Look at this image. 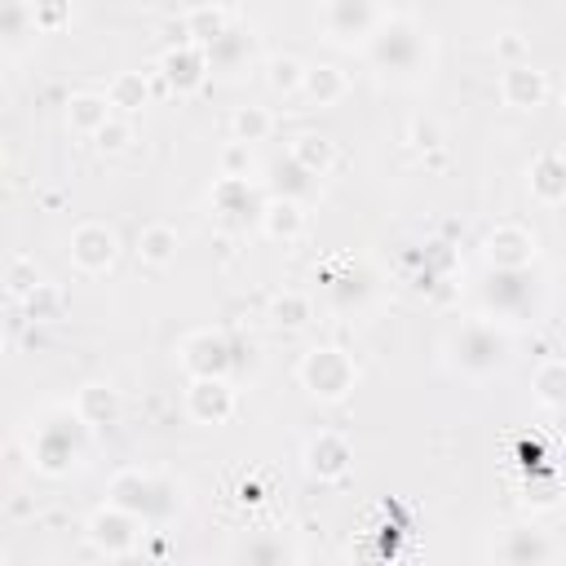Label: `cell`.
I'll return each instance as SVG.
<instances>
[{
	"mask_svg": "<svg viewBox=\"0 0 566 566\" xmlns=\"http://www.w3.org/2000/svg\"><path fill=\"white\" fill-rule=\"evenodd\" d=\"M239 557H248V562H283V557H287V548H283V544H256V548H252V544H243V548H239Z\"/></svg>",
	"mask_w": 566,
	"mask_h": 566,
	"instance_id": "obj_35",
	"label": "cell"
},
{
	"mask_svg": "<svg viewBox=\"0 0 566 566\" xmlns=\"http://www.w3.org/2000/svg\"><path fill=\"white\" fill-rule=\"evenodd\" d=\"M186 411L195 424H226L234 416V389L226 376H190Z\"/></svg>",
	"mask_w": 566,
	"mask_h": 566,
	"instance_id": "obj_7",
	"label": "cell"
},
{
	"mask_svg": "<svg viewBox=\"0 0 566 566\" xmlns=\"http://www.w3.org/2000/svg\"><path fill=\"white\" fill-rule=\"evenodd\" d=\"M119 389H111V385H102V380H88L80 394H75V416L88 424V429H106V424H115L119 420Z\"/></svg>",
	"mask_w": 566,
	"mask_h": 566,
	"instance_id": "obj_16",
	"label": "cell"
},
{
	"mask_svg": "<svg viewBox=\"0 0 566 566\" xmlns=\"http://www.w3.org/2000/svg\"><path fill=\"white\" fill-rule=\"evenodd\" d=\"M376 22V0H323V27L336 44L367 40Z\"/></svg>",
	"mask_w": 566,
	"mask_h": 566,
	"instance_id": "obj_9",
	"label": "cell"
},
{
	"mask_svg": "<svg viewBox=\"0 0 566 566\" xmlns=\"http://www.w3.org/2000/svg\"><path fill=\"white\" fill-rule=\"evenodd\" d=\"M248 164H252V155H248L243 142H230V146L221 150V172H226V177H248Z\"/></svg>",
	"mask_w": 566,
	"mask_h": 566,
	"instance_id": "obj_34",
	"label": "cell"
},
{
	"mask_svg": "<svg viewBox=\"0 0 566 566\" xmlns=\"http://www.w3.org/2000/svg\"><path fill=\"white\" fill-rule=\"evenodd\" d=\"M270 318L279 327H305L310 323V296L305 292H279L270 301Z\"/></svg>",
	"mask_w": 566,
	"mask_h": 566,
	"instance_id": "obj_30",
	"label": "cell"
},
{
	"mask_svg": "<svg viewBox=\"0 0 566 566\" xmlns=\"http://www.w3.org/2000/svg\"><path fill=\"white\" fill-rule=\"evenodd\" d=\"M504 358H509V340H504V332H495L491 323H469V327H460L455 340H451V363H455L464 376H486V371H495Z\"/></svg>",
	"mask_w": 566,
	"mask_h": 566,
	"instance_id": "obj_3",
	"label": "cell"
},
{
	"mask_svg": "<svg viewBox=\"0 0 566 566\" xmlns=\"http://www.w3.org/2000/svg\"><path fill=\"white\" fill-rule=\"evenodd\" d=\"M177 248H181V239H177V230H172L168 221H150V226L137 234V261H142V265L164 270V265L177 261Z\"/></svg>",
	"mask_w": 566,
	"mask_h": 566,
	"instance_id": "obj_21",
	"label": "cell"
},
{
	"mask_svg": "<svg viewBox=\"0 0 566 566\" xmlns=\"http://www.w3.org/2000/svg\"><path fill=\"white\" fill-rule=\"evenodd\" d=\"M84 429L88 424L75 411H57L35 433V464L44 473H66L71 464H80V455H84Z\"/></svg>",
	"mask_w": 566,
	"mask_h": 566,
	"instance_id": "obj_2",
	"label": "cell"
},
{
	"mask_svg": "<svg viewBox=\"0 0 566 566\" xmlns=\"http://www.w3.org/2000/svg\"><path fill=\"white\" fill-rule=\"evenodd\" d=\"M146 97H150V84H146V75H142V71H124V75H115V80H111V93H106L111 111H124V115L142 111V106H146Z\"/></svg>",
	"mask_w": 566,
	"mask_h": 566,
	"instance_id": "obj_24",
	"label": "cell"
},
{
	"mask_svg": "<svg viewBox=\"0 0 566 566\" xmlns=\"http://www.w3.org/2000/svg\"><path fill=\"white\" fill-rule=\"evenodd\" d=\"M367 53L376 66L385 71H416L420 62V31L407 22V18H389V22H376L371 35H367Z\"/></svg>",
	"mask_w": 566,
	"mask_h": 566,
	"instance_id": "obj_5",
	"label": "cell"
},
{
	"mask_svg": "<svg viewBox=\"0 0 566 566\" xmlns=\"http://www.w3.org/2000/svg\"><path fill=\"white\" fill-rule=\"evenodd\" d=\"M62 305H66V296H62V287L57 283H35L27 296H22V310H27V318H40V323H53V318H62Z\"/></svg>",
	"mask_w": 566,
	"mask_h": 566,
	"instance_id": "obj_27",
	"label": "cell"
},
{
	"mask_svg": "<svg viewBox=\"0 0 566 566\" xmlns=\"http://www.w3.org/2000/svg\"><path fill=\"white\" fill-rule=\"evenodd\" d=\"M296 376H301V385L310 389V398H318V402H340V398L354 389L358 367H354V358H349L345 349L318 345V349H310V354L301 358Z\"/></svg>",
	"mask_w": 566,
	"mask_h": 566,
	"instance_id": "obj_1",
	"label": "cell"
},
{
	"mask_svg": "<svg viewBox=\"0 0 566 566\" xmlns=\"http://www.w3.org/2000/svg\"><path fill=\"white\" fill-rule=\"evenodd\" d=\"M500 97H504V106H513V111H535V106H544V97H548V80H544V71H535L531 62H513V66H504V75H500Z\"/></svg>",
	"mask_w": 566,
	"mask_h": 566,
	"instance_id": "obj_14",
	"label": "cell"
},
{
	"mask_svg": "<svg viewBox=\"0 0 566 566\" xmlns=\"http://www.w3.org/2000/svg\"><path fill=\"white\" fill-rule=\"evenodd\" d=\"M301 75H305V62L292 57V53H279V57L265 62V80H270V88L283 93V97L301 93Z\"/></svg>",
	"mask_w": 566,
	"mask_h": 566,
	"instance_id": "obj_29",
	"label": "cell"
},
{
	"mask_svg": "<svg viewBox=\"0 0 566 566\" xmlns=\"http://www.w3.org/2000/svg\"><path fill=\"white\" fill-rule=\"evenodd\" d=\"M256 221H261V230H265L270 239L292 243V239L305 230V208H301V199H292V195H274V199L261 203Z\"/></svg>",
	"mask_w": 566,
	"mask_h": 566,
	"instance_id": "obj_15",
	"label": "cell"
},
{
	"mask_svg": "<svg viewBox=\"0 0 566 566\" xmlns=\"http://www.w3.org/2000/svg\"><path fill=\"white\" fill-rule=\"evenodd\" d=\"M230 133H234V142H243V146L265 142V137L274 133V115H270L265 106H239V111L230 115Z\"/></svg>",
	"mask_w": 566,
	"mask_h": 566,
	"instance_id": "obj_26",
	"label": "cell"
},
{
	"mask_svg": "<svg viewBox=\"0 0 566 566\" xmlns=\"http://www.w3.org/2000/svg\"><path fill=\"white\" fill-rule=\"evenodd\" d=\"M495 53H500V57H504V62L513 66V62H522V53H526V44H522L517 35H504V40H495Z\"/></svg>",
	"mask_w": 566,
	"mask_h": 566,
	"instance_id": "obj_36",
	"label": "cell"
},
{
	"mask_svg": "<svg viewBox=\"0 0 566 566\" xmlns=\"http://www.w3.org/2000/svg\"><path fill=\"white\" fill-rule=\"evenodd\" d=\"M71 22V0H31V27L40 35H57Z\"/></svg>",
	"mask_w": 566,
	"mask_h": 566,
	"instance_id": "obj_31",
	"label": "cell"
},
{
	"mask_svg": "<svg viewBox=\"0 0 566 566\" xmlns=\"http://www.w3.org/2000/svg\"><path fill=\"white\" fill-rule=\"evenodd\" d=\"M111 115H115V111H111V102H106L102 93H75V97L66 102V124H71L75 133H84V137H93Z\"/></svg>",
	"mask_w": 566,
	"mask_h": 566,
	"instance_id": "obj_23",
	"label": "cell"
},
{
	"mask_svg": "<svg viewBox=\"0 0 566 566\" xmlns=\"http://www.w3.org/2000/svg\"><path fill=\"white\" fill-rule=\"evenodd\" d=\"M111 504H119V509H128V513H137L142 522H155V517H168L172 513V495H168V486L164 482H155L150 473H137V469H124V473H115L111 478Z\"/></svg>",
	"mask_w": 566,
	"mask_h": 566,
	"instance_id": "obj_4",
	"label": "cell"
},
{
	"mask_svg": "<svg viewBox=\"0 0 566 566\" xmlns=\"http://www.w3.org/2000/svg\"><path fill=\"white\" fill-rule=\"evenodd\" d=\"M349 460H354L349 442H345L340 433H332V429H323V433H314V438L305 442V469H310V478H318V482H340V478L349 473Z\"/></svg>",
	"mask_w": 566,
	"mask_h": 566,
	"instance_id": "obj_13",
	"label": "cell"
},
{
	"mask_svg": "<svg viewBox=\"0 0 566 566\" xmlns=\"http://www.w3.org/2000/svg\"><path fill=\"white\" fill-rule=\"evenodd\" d=\"M181 367L190 376H226L230 371V340L221 332H190L181 340Z\"/></svg>",
	"mask_w": 566,
	"mask_h": 566,
	"instance_id": "obj_12",
	"label": "cell"
},
{
	"mask_svg": "<svg viewBox=\"0 0 566 566\" xmlns=\"http://www.w3.org/2000/svg\"><path fill=\"white\" fill-rule=\"evenodd\" d=\"M287 159H292L296 168H305V172L318 181V177H327V172L336 168V142H332V137H318V133H296Z\"/></svg>",
	"mask_w": 566,
	"mask_h": 566,
	"instance_id": "obj_18",
	"label": "cell"
},
{
	"mask_svg": "<svg viewBox=\"0 0 566 566\" xmlns=\"http://www.w3.org/2000/svg\"><path fill=\"white\" fill-rule=\"evenodd\" d=\"M93 142H97V150L115 155V150H124V146L133 142V124H128V119H119V115H111V119L93 133Z\"/></svg>",
	"mask_w": 566,
	"mask_h": 566,
	"instance_id": "obj_33",
	"label": "cell"
},
{
	"mask_svg": "<svg viewBox=\"0 0 566 566\" xmlns=\"http://www.w3.org/2000/svg\"><path fill=\"white\" fill-rule=\"evenodd\" d=\"M226 31H230V13H226L221 4H195V9L186 13V40L199 44V49L217 44Z\"/></svg>",
	"mask_w": 566,
	"mask_h": 566,
	"instance_id": "obj_22",
	"label": "cell"
},
{
	"mask_svg": "<svg viewBox=\"0 0 566 566\" xmlns=\"http://www.w3.org/2000/svg\"><path fill=\"white\" fill-rule=\"evenodd\" d=\"M531 195L544 208H557L566 199V164H562V150H544L531 164Z\"/></svg>",
	"mask_w": 566,
	"mask_h": 566,
	"instance_id": "obj_19",
	"label": "cell"
},
{
	"mask_svg": "<svg viewBox=\"0 0 566 566\" xmlns=\"http://www.w3.org/2000/svg\"><path fill=\"white\" fill-rule=\"evenodd\" d=\"M0 283H4V292H9V296H18V301H22V296L40 283V270H35V261H31V256H13V261L4 265V274H0Z\"/></svg>",
	"mask_w": 566,
	"mask_h": 566,
	"instance_id": "obj_32",
	"label": "cell"
},
{
	"mask_svg": "<svg viewBox=\"0 0 566 566\" xmlns=\"http://www.w3.org/2000/svg\"><path fill=\"white\" fill-rule=\"evenodd\" d=\"M84 535H88V544H93L102 557H128V553L137 548V539H142V517L106 500V504L84 522Z\"/></svg>",
	"mask_w": 566,
	"mask_h": 566,
	"instance_id": "obj_6",
	"label": "cell"
},
{
	"mask_svg": "<svg viewBox=\"0 0 566 566\" xmlns=\"http://www.w3.org/2000/svg\"><path fill=\"white\" fill-rule=\"evenodd\" d=\"M491 553H495V562L522 566V562H548L557 548L544 539V531H526V526H517V531H504V539H500Z\"/></svg>",
	"mask_w": 566,
	"mask_h": 566,
	"instance_id": "obj_17",
	"label": "cell"
},
{
	"mask_svg": "<svg viewBox=\"0 0 566 566\" xmlns=\"http://www.w3.org/2000/svg\"><path fill=\"white\" fill-rule=\"evenodd\" d=\"M0 358H4V332H0Z\"/></svg>",
	"mask_w": 566,
	"mask_h": 566,
	"instance_id": "obj_37",
	"label": "cell"
},
{
	"mask_svg": "<svg viewBox=\"0 0 566 566\" xmlns=\"http://www.w3.org/2000/svg\"><path fill=\"white\" fill-rule=\"evenodd\" d=\"M301 93H305L314 106H336V102L349 93V75H345L340 66H332V62H323V66H305V75H301Z\"/></svg>",
	"mask_w": 566,
	"mask_h": 566,
	"instance_id": "obj_20",
	"label": "cell"
},
{
	"mask_svg": "<svg viewBox=\"0 0 566 566\" xmlns=\"http://www.w3.org/2000/svg\"><path fill=\"white\" fill-rule=\"evenodd\" d=\"M482 252L491 261V270H526L535 261V234L513 226V221H500L486 239H482Z\"/></svg>",
	"mask_w": 566,
	"mask_h": 566,
	"instance_id": "obj_10",
	"label": "cell"
},
{
	"mask_svg": "<svg viewBox=\"0 0 566 566\" xmlns=\"http://www.w3.org/2000/svg\"><path fill=\"white\" fill-rule=\"evenodd\" d=\"M115 256H119V234H115L111 226H102V221H84V226H75V234H71V261H75L84 274H102V270H111Z\"/></svg>",
	"mask_w": 566,
	"mask_h": 566,
	"instance_id": "obj_8",
	"label": "cell"
},
{
	"mask_svg": "<svg viewBox=\"0 0 566 566\" xmlns=\"http://www.w3.org/2000/svg\"><path fill=\"white\" fill-rule=\"evenodd\" d=\"M531 389H535V398L548 407V411H557L562 407V389H566V367H562V358H548L535 376H531Z\"/></svg>",
	"mask_w": 566,
	"mask_h": 566,
	"instance_id": "obj_28",
	"label": "cell"
},
{
	"mask_svg": "<svg viewBox=\"0 0 566 566\" xmlns=\"http://www.w3.org/2000/svg\"><path fill=\"white\" fill-rule=\"evenodd\" d=\"M159 80H164V88H172V93H195V88H203V80H208V53H203L199 44L181 40L177 49H168V53L159 57Z\"/></svg>",
	"mask_w": 566,
	"mask_h": 566,
	"instance_id": "obj_11",
	"label": "cell"
},
{
	"mask_svg": "<svg viewBox=\"0 0 566 566\" xmlns=\"http://www.w3.org/2000/svg\"><path fill=\"white\" fill-rule=\"evenodd\" d=\"M31 31V0H0V44L22 49Z\"/></svg>",
	"mask_w": 566,
	"mask_h": 566,
	"instance_id": "obj_25",
	"label": "cell"
}]
</instances>
